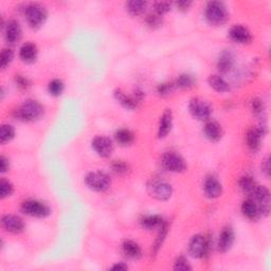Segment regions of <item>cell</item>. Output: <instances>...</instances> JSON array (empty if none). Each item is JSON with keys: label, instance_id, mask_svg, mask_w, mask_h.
<instances>
[{"label": "cell", "instance_id": "2e32d148", "mask_svg": "<svg viewBox=\"0 0 271 271\" xmlns=\"http://www.w3.org/2000/svg\"><path fill=\"white\" fill-rule=\"evenodd\" d=\"M203 192L211 199L218 198L223 193V185L215 176H208L203 182Z\"/></svg>", "mask_w": 271, "mask_h": 271}, {"label": "cell", "instance_id": "7c38bea8", "mask_svg": "<svg viewBox=\"0 0 271 271\" xmlns=\"http://www.w3.org/2000/svg\"><path fill=\"white\" fill-rule=\"evenodd\" d=\"M1 226L4 231L12 233V234H19V233L24 232L26 228L25 222L22 221V218L14 214L4 215L1 220Z\"/></svg>", "mask_w": 271, "mask_h": 271}, {"label": "cell", "instance_id": "4dcf8cb0", "mask_svg": "<svg viewBox=\"0 0 271 271\" xmlns=\"http://www.w3.org/2000/svg\"><path fill=\"white\" fill-rule=\"evenodd\" d=\"M64 89H65L64 82L59 79L52 80L48 85L49 94L52 96H59L63 93Z\"/></svg>", "mask_w": 271, "mask_h": 271}, {"label": "cell", "instance_id": "4fadbf2b", "mask_svg": "<svg viewBox=\"0 0 271 271\" xmlns=\"http://www.w3.org/2000/svg\"><path fill=\"white\" fill-rule=\"evenodd\" d=\"M229 37L239 45H247L252 42V34L248 28L242 25H234L229 30Z\"/></svg>", "mask_w": 271, "mask_h": 271}, {"label": "cell", "instance_id": "7a4b0ae2", "mask_svg": "<svg viewBox=\"0 0 271 271\" xmlns=\"http://www.w3.org/2000/svg\"><path fill=\"white\" fill-rule=\"evenodd\" d=\"M229 14L227 6L221 1H210L206 5L205 18L211 26H223L228 20Z\"/></svg>", "mask_w": 271, "mask_h": 271}, {"label": "cell", "instance_id": "484cf974", "mask_svg": "<svg viewBox=\"0 0 271 271\" xmlns=\"http://www.w3.org/2000/svg\"><path fill=\"white\" fill-rule=\"evenodd\" d=\"M164 220L159 215H148L142 218L141 226L146 230L159 229L164 224Z\"/></svg>", "mask_w": 271, "mask_h": 271}, {"label": "cell", "instance_id": "83f0119b", "mask_svg": "<svg viewBox=\"0 0 271 271\" xmlns=\"http://www.w3.org/2000/svg\"><path fill=\"white\" fill-rule=\"evenodd\" d=\"M238 184H239L240 190H242L244 194H246L247 196L249 197L253 194L255 189H257V186L259 185L251 176H247V175L240 177Z\"/></svg>", "mask_w": 271, "mask_h": 271}, {"label": "cell", "instance_id": "74e56055", "mask_svg": "<svg viewBox=\"0 0 271 271\" xmlns=\"http://www.w3.org/2000/svg\"><path fill=\"white\" fill-rule=\"evenodd\" d=\"M153 6H154L155 13L159 15V16H162V15L167 14L171 11L172 4L168 1H158V2H155Z\"/></svg>", "mask_w": 271, "mask_h": 271}, {"label": "cell", "instance_id": "4316f807", "mask_svg": "<svg viewBox=\"0 0 271 271\" xmlns=\"http://www.w3.org/2000/svg\"><path fill=\"white\" fill-rule=\"evenodd\" d=\"M147 6L146 1H142V0H132V1L126 2L125 7L126 11L129 12L132 16H139L145 12Z\"/></svg>", "mask_w": 271, "mask_h": 271}, {"label": "cell", "instance_id": "52a82bcc", "mask_svg": "<svg viewBox=\"0 0 271 271\" xmlns=\"http://www.w3.org/2000/svg\"><path fill=\"white\" fill-rule=\"evenodd\" d=\"M211 249L210 239L205 235H194L189 243V252L195 259H203L209 255Z\"/></svg>", "mask_w": 271, "mask_h": 271}, {"label": "cell", "instance_id": "5b68a950", "mask_svg": "<svg viewBox=\"0 0 271 271\" xmlns=\"http://www.w3.org/2000/svg\"><path fill=\"white\" fill-rule=\"evenodd\" d=\"M84 182L91 191L103 193L106 192L111 185L110 177L104 172H90L85 176Z\"/></svg>", "mask_w": 271, "mask_h": 271}, {"label": "cell", "instance_id": "30bf717a", "mask_svg": "<svg viewBox=\"0 0 271 271\" xmlns=\"http://www.w3.org/2000/svg\"><path fill=\"white\" fill-rule=\"evenodd\" d=\"M116 100L126 109H135L138 107L143 99V92L140 90H136L133 95L126 94L121 89H117L115 91Z\"/></svg>", "mask_w": 271, "mask_h": 271}, {"label": "cell", "instance_id": "f1b7e54d", "mask_svg": "<svg viewBox=\"0 0 271 271\" xmlns=\"http://www.w3.org/2000/svg\"><path fill=\"white\" fill-rule=\"evenodd\" d=\"M195 83H196V80H195L192 74L182 73L177 78L175 85L176 87L181 89H190L195 85Z\"/></svg>", "mask_w": 271, "mask_h": 271}, {"label": "cell", "instance_id": "60d3db41", "mask_svg": "<svg viewBox=\"0 0 271 271\" xmlns=\"http://www.w3.org/2000/svg\"><path fill=\"white\" fill-rule=\"evenodd\" d=\"M15 83L18 88L22 90H27L28 88L31 87V82H30L29 79H27L24 75H15Z\"/></svg>", "mask_w": 271, "mask_h": 271}, {"label": "cell", "instance_id": "f546056e", "mask_svg": "<svg viewBox=\"0 0 271 271\" xmlns=\"http://www.w3.org/2000/svg\"><path fill=\"white\" fill-rule=\"evenodd\" d=\"M15 137V129L10 124H2L0 127V143L5 144L10 142Z\"/></svg>", "mask_w": 271, "mask_h": 271}, {"label": "cell", "instance_id": "836d02e7", "mask_svg": "<svg viewBox=\"0 0 271 271\" xmlns=\"http://www.w3.org/2000/svg\"><path fill=\"white\" fill-rule=\"evenodd\" d=\"M13 193L14 186L11 181H9V180L5 178H2L0 180V196H1V198L3 199L6 197H10Z\"/></svg>", "mask_w": 271, "mask_h": 271}, {"label": "cell", "instance_id": "603a6c76", "mask_svg": "<svg viewBox=\"0 0 271 271\" xmlns=\"http://www.w3.org/2000/svg\"><path fill=\"white\" fill-rule=\"evenodd\" d=\"M122 251L129 259L138 260L142 257L141 247L131 239H126L122 244Z\"/></svg>", "mask_w": 271, "mask_h": 271}, {"label": "cell", "instance_id": "8fae6325", "mask_svg": "<svg viewBox=\"0 0 271 271\" xmlns=\"http://www.w3.org/2000/svg\"><path fill=\"white\" fill-rule=\"evenodd\" d=\"M91 146L94 152L102 158H108L114 152V143L105 136H97L91 141Z\"/></svg>", "mask_w": 271, "mask_h": 271}, {"label": "cell", "instance_id": "e0dca14e", "mask_svg": "<svg viewBox=\"0 0 271 271\" xmlns=\"http://www.w3.org/2000/svg\"><path fill=\"white\" fill-rule=\"evenodd\" d=\"M240 209H242L243 215L250 221H258L259 218H261L263 216L262 212H261V209L257 203V201L250 197L243 201L242 208Z\"/></svg>", "mask_w": 271, "mask_h": 271}, {"label": "cell", "instance_id": "6da1fadb", "mask_svg": "<svg viewBox=\"0 0 271 271\" xmlns=\"http://www.w3.org/2000/svg\"><path fill=\"white\" fill-rule=\"evenodd\" d=\"M44 106L35 100H27L14 110V117L22 122H34L44 116Z\"/></svg>", "mask_w": 271, "mask_h": 271}, {"label": "cell", "instance_id": "b9f144b4", "mask_svg": "<svg viewBox=\"0 0 271 271\" xmlns=\"http://www.w3.org/2000/svg\"><path fill=\"white\" fill-rule=\"evenodd\" d=\"M262 173L267 178H269V176H270V159H269V156H267L262 162Z\"/></svg>", "mask_w": 271, "mask_h": 271}, {"label": "cell", "instance_id": "ee69618b", "mask_svg": "<svg viewBox=\"0 0 271 271\" xmlns=\"http://www.w3.org/2000/svg\"><path fill=\"white\" fill-rule=\"evenodd\" d=\"M176 5L180 11H186L190 9V6L192 5L191 1H186V0H181V1L176 2Z\"/></svg>", "mask_w": 271, "mask_h": 271}, {"label": "cell", "instance_id": "1f68e13d", "mask_svg": "<svg viewBox=\"0 0 271 271\" xmlns=\"http://www.w3.org/2000/svg\"><path fill=\"white\" fill-rule=\"evenodd\" d=\"M168 231H169V225L167 222H164V224L159 228V234H158L156 243L154 245V253H157L158 251H159L165 237H167L168 235Z\"/></svg>", "mask_w": 271, "mask_h": 271}, {"label": "cell", "instance_id": "e575fe53", "mask_svg": "<svg viewBox=\"0 0 271 271\" xmlns=\"http://www.w3.org/2000/svg\"><path fill=\"white\" fill-rule=\"evenodd\" d=\"M14 58V52L10 48H5L2 50L1 55H0V67L2 69H5L6 67H9Z\"/></svg>", "mask_w": 271, "mask_h": 271}, {"label": "cell", "instance_id": "277c9868", "mask_svg": "<svg viewBox=\"0 0 271 271\" xmlns=\"http://www.w3.org/2000/svg\"><path fill=\"white\" fill-rule=\"evenodd\" d=\"M147 192L153 198L160 201H165L172 197L173 187L168 181H165L163 179L153 178L147 183Z\"/></svg>", "mask_w": 271, "mask_h": 271}, {"label": "cell", "instance_id": "9a60e30c", "mask_svg": "<svg viewBox=\"0 0 271 271\" xmlns=\"http://www.w3.org/2000/svg\"><path fill=\"white\" fill-rule=\"evenodd\" d=\"M234 239H235V234L233 229L229 227V226L225 227L221 232L220 237H218V243H217L218 251L222 253L228 252L232 248L233 243H234Z\"/></svg>", "mask_w": 271, "mask_h": 271}, {"label": "cell", "instance_id": "f35d334b", "mask_svg": "<svg viewBox=\"0 0 271 271\" xmlns=\"http://www.w3.org/2000/svg\"><path fill=\"white\" fill-rule=\"evenodd\" d=\"M251 111L255 116H262L265 111L264 102L259 99V97H254L251 101Z\"/></svg>", "mask_w": 271, "mask_h": 271}, {"label": "cell", "instance_id": "9c48e42d", "mask_svg": "<svg viewBox=\"0 0 271 271\" xmlns=\"http://www.w3.org/2000/svg\"><path fill=\"white\" fill-rule=\"evenodd\" d=\"M189 109L191 115L198 121L207 122L208 120H210L211 115H212V108H211L210 105L207 102L198 99V97H194L191 100Z\"/></svg>", "mask_w": 271, "mask_h": 271}, {"label": "cell", "instance_id": "d6a6232c", "mask_svg": "<svg viewBox=\"0 0 271 271\" xmlns=\"http://www.w3.org/2000/svg\"><path fill=\"white\" fill-rule=\"evenodd\" d=\"M111 171L117 175H126L130 171V165L123 160H115L110 164Z\"/></svg>", "mask_w": 271, "mask_h": 271}, {"label": "cell", "instance_id": "cb8c5ba5", "mask_svg": "<svg viewBox=\"0 0 271 271\" xmlns=\"http://www.w3.org/2000/svg\"><path fill=\"white\" fill-rule=\"evenodd\" d=\"M208 83L210 87L213 88L217 92L224 93V92H228L230 90V85L228 84V82L224 78H222L221 75H217V74L210 75L208 79Z\"/></svg>", "mask_w": 271, "mask_h": 271}, {"label": "cell", "instance_id": "ac0fdd59", "mask_svg": "<svg viewBox=\"0 0 271 271\" xmlns=\"http://www.w3.org/2000/svg\"><path fill=\"white\" fill-rule=\"evenodd\" d=\"M223 134L224 132L222 125L216 121H213V120H208L205 126H203V135L208 140L212 142L220 141L223 137Z\"/></svg>", "mask_w": 271, "mask_h": 271}, {"label": "cell", "instance_id": "8992f818", "mask_svg": "<svg viewBox=\"0 0 271 271\" xmlns=\"http://www.w3.org/2000/svg\"><path fill=\"white\" fill-rule=\"evenodd\" d=\"M20 209L22 213L36 218H46L51 214L49 206L45 202L36 199L25 200L21 203Z\"/></svg>", "mask_w": 271, "mask_h": 271}, {"label": "cell", "instance_id": "7bdbcfd3", "mask_svg": "<svg viewBox=\"0 0 271 271\" xmlns=\"http://www.w3.org/2000/svg\"><path fill=\"white\" fill-rule=\"evenodd\" d=\"M9 169H10L9 160H7L4 156H1L0 157V170H1L2 174H4V173L9 171Z\"/></svg>", "mask_w": 271, "mask_h": 271}, {"label": "cell", "instance_id": "d6986e66", "mask_svg": "<svg viewBox=\"0 0 271 271\" xmlns=\"http://www.w3.org/2000/svg\"><path fill=\"white\" fill-rule=\"evenodd\" d=\"M39 55L37 47L32 43H26L19 49V57L26 64H32L36 61Z\"/></svg>", "mask_w": 271, "mask_h": 271}, {"label": "cell", "instance_id": "ab89813d", "mask_svg": "<svg viewBox=\"0 0 271 271\" xmlns=\"http://www.w3.org/2000/svg\"><path fill=\"white\" fill-rule=\"evenodd\" d=\"M174 270L187 271V270H192V266L190 265L189 261H187L184 257H179L174 263Z\"/></svg>", "mask_w": 271, "mask_h": 271}, {"label": "cell", "instance_id": "8d00e7d4", "mask_svg": "<svg viewBox=\"0 0 271 271\" xmlns=\"http://www.w3.org/2000/svg\"><path fill=\"white\" fill-rule=\"evenodd\" d=\"M175 87H176L175 83H162V84L158 85L157 92L161 96H168L174 91Z\"/></svg>", "mask_w": 271, "mask_h": 271}, {"label": "cell", "instance_id": "44dd1931", "mask_svg": "<svg viewBox=\"0 0 271 271\" xmlns=\"http://www.w3.org/2000/svg\"><path fill=\"white\" fill-rule=\"evenodd\" d=\"M264 136L260 130L259 127H252L246 134V142L247 145L249 147L250 150L252 152H257V150L260 149L261 147V143H262V137Z\"/></svg>", "mask_w": 271, "mask_h": 271}, {"label": "cell", "instance_id": "d4e9b609", "mask_svg": "<svg viewBox=\"0 0 271 271\" xmlns=\"http://www.w3.org/2000/svg\"><path fill=\"white\" fill-rule=\"evenodd\" d=\"M115 139L121 146H130L135 141V135L127 129H120L115 134Z\"/></svg>", "mask_w": 271, "mask_h": 271}, {"label": "cell", "instance_id": "5bb4252c", "mask_svg": "<svg viewBox=\"0 0 271 271\" xmlns=\"http://www.w3.org/2000/svg\"><path fill=\"white\" fill-rule=\"evenodd\" d=\"M22 30L19 22L15 19H11L4 26V40L9 45H15L21 39Z\"/></svg>", "mask_w": 271, "mask_h": 271}, {"label": "cell", "instance_id": "ba28073f", "mask_svg": "<svg viewBox=\"0 0 271 271\" xmlns=\"http://www.w3.org/2000/svg\"><path fill=\"white\" fill-rule=\"evenodd\" d=\"M161 164L164 170L172 173H182L186 170L183 158L174 152L165 153L161 158Z\"/></svg>", "mask_w": 271, "mask_h": 271}, {"label": "cell", "instance_id": "7402d4cb", "mask_svg": "<svg viewBox=\"0 0 271 271\" xmlns=\"http://www.w3.org/2000/svg\"><path fill=\"white\" fill-rule=\"evenodd\" d=\"M233 65H234V56L232 52L230 50L223 51L217 59L218 70L222 73H227L232 69Z\"/></svg>", "mask_w": 271, "mask_h": 271}, {"label": "cell", "instance_id": "3957f363", "mask_svg": "<svg viewBox=\"0 0 271 271\" xmlns=\"http://www.w3.org/2000/svg\"><path fill=\"white\" fill-rule=\"evenodd\" d=\"M28 25L32 29H40L47 20L48 13L46 7L40 3H29L24 9Z\"/></svg>", "mask_w": 271, "mask_h": 271}, {"label": "cell", "instance_id": "ffe728a7", "mask_svg": "<svg viewBox=\"0 0 271 271\" xmlns=\"http://www.w3.org/2000/svg\"><path fill=\"white\" fill-rule=\"evenodd\" d=\"M173 127V115L170 109L165 110L159 121V126H158V137L163 139L171 133Z\"/></svg>", "mask_w": 271, "mask_h": 271}, {"label": "cell", "instance_id": "f6af8a7d", "mask_svg": "<svg viewBox=\"0 0 271 271\" xmlns=\"http://www.w3.org/2000/svg\"><path fill=\"white\" fill-rule=\"evenodd\" d=\"M110 269L111 270H127L129 269V266L125 265L124 263L121 262V263H117V264H115Z\"/></svg>", "mask_w": 271, "mask_h": 271}, {"label": "cell", "instance_id": "d590c367", "mask_svg": "<svg viewBox=\"0 0 271 271\" xmlns=\"http://www.w3.org/2000/svg\"><path fill=\"white\" fill-rule=\"evenodd\" d=\"M145 24L150 29L159 28L162 25V16H159V15L156 13L148 14L145 18Z\"/></svg>", "mask_w": 271, "mask_h": 271}]
</instances>
